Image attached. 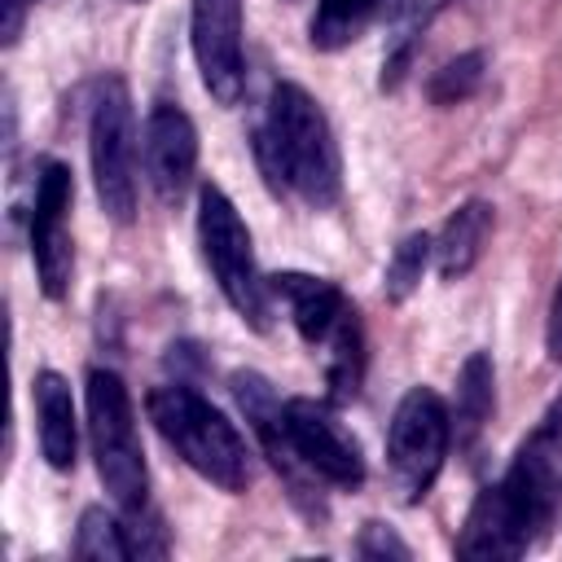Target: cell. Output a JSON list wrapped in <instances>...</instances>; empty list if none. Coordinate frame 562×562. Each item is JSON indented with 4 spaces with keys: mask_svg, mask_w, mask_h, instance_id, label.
Here are the masks:
<instances>
[{
    "mask_svg": "<svg viewBox=\"0 0 562 562\" xmlns=\"http://www.w3.org/2000/svg\"><path fill=\"white\" fill-rule=\"evenodd\" d=\"M321 360H325L329 404H351L360 395V382H364V329H360L356 307H347V316L321 342Z\"/></svg>",
    "mask_w": 562,
    "mask_h": 562,
    "instance_id": "cell-18",
    "label": "cell"
},
{
    "mask_svg": "<svg viewBox=\"0 0 562 562\" xmlns=\"http://www.w3.org/2000/svg\"><path fill=\"white\" fill-rule=\"evenodd\" d=\"M88 158H92V184L97 202L114 224H132L136 215V114L127 83L119 75H105L92 97L88 114Z\"/></svg>",
    "mask_w": 562,
    "mask_h": 562,
    "instance_id": "cell-5",
    "label": "cell"
},
{
    "mask_svg": "<svg viewBox=\"0 0 562 562\" xmlns=\"http://www.w3.org/2000/svg\"><path fill=\"white\" fill-rule=\"evenodd\" d=\"M255 158L272 189H290L316 211L338 202L342 162L334 132L325 110L299 83H277L268 92V114L255 127Z\"/></svg>",
    "mask_w": 562,
    "mask_h": 562,
    "instance_id": "cell-1",
    "label": "cell"
},
{
    "mask_svg": "<svg viewBox=\"0 0 562 562\" xmlns=\"http://www.w3.org/2000/svg\"><path fill=\"white\" fill-rule=\"evenodd\" d=\"M487 233H492V206H487L483 198L461 202V206L443 220V228H439V237H435V268H439V277H443V281L465 277V272L479 263Z\"/></svg>",
    "mask_w": 562,
    "mask_h": 562,
    "instance_id": "cell-15",
    "label": "cell"
},
{
    "mask_svg": "<svg viewBox=\"0 0 562 562\" xmlns=\"http://www.w3.org/2000/svg\"><path fill=\"white\" fill-rule=\"evenodd\" d=\"M452 443V413L430 386H408L386 426V479L391 492L413 505L430 492Z\"/></svg>",
    "mask_w": 562,
    "mask_h": 562,
    "instance_id": "cell-6",
    "label": "cell"
},
{
    "mask_svg": "<svg viewBox=\"0 0 562 562\" xmlns=\"http://www.w3.org/2000/svg\"><path fill=\"white\" fill-rule=\"evenodd\" d=\"M70 198H75L70 167L57 158H44L35 176V206H31V255H35L40 290L48 299H66L70 272H75V241L66 228Z\"/></svg>",
    "mask_w": 562,
    "mask_h": 562,
    "instance_id": "cell-8",
    "label": "cell"
},
{
    "mask_svg": "<svg viewBox=\"0 0 562 562\" xmlns=\"http://www.w3.org/2000/svg\"><path fill=\"white\" fill-rule=\"evenodd\" d=\"M356 553L369 558V562H386V558L408 562V558H413V549H408L391 527H382V522H364V531H360V540H356Z\"/></svg>",
    "mask_w": 562,
    "mask_h": 562,
    "instance_id": "cell-23",
    "label": "cell"
},
{
    "mask_svg": "<svg viewBox=\"0 0 562 562\" xmlns=\"http://www.w3.org/2000/svg\"><path fill=\"white\" fill-rule=\"evenodd\" d=\"M483 66H487V57H483L479 48H474V53H461V57H452V61H443V66L430 75L426 97H430L435 105H461L465 97L479 92Z\"/></svg>",
    "mask_w": 562,
    "mask_h": 562,
    "instance_id": "cell-22",
    "label": "cell"
},
{
    "mask_svg": "<svg viewBox=\"0 0 562 562\" xmlns=\"http://www.w3.org/2000/svg\"><path fill=\"white\" fill-rule=\"evenodd\" d=\"M198 241H202V259L220 285V294L228 299V307L250 325V329H268V277H259L255 250H250V233L237 215V206L228 202L224 189L202 184L198 193Z\"/></svg>",
    "mask_w": 562,
    "mask_h": 562,
    "instance_id": "cell-4",
    "label": "cell"
},
{
    "mask_svg": "<svg viewBox=\"0 0 562 562\" xmlns=\"http://www.w3.org/2000/svg\"><path fill=\"white\" fill-rule=\"evenodd\" d=\"M435 255V237L430 233H408L395 250H391V259H386V281H382V290H386V299L391 303H404L417 285H422V272H426V259Z\"/></svg>",
    "mask_w": 562,
    "mask_h": 562,
    "instance_id": "cell-21",
    "label": "cell"
},
{
    "mask_svg": "<svg viewBox=\"0 0 562 562\" xmlns=\"http://www.w3.org/2000/svg\"><path fill=\"white\" fill-rule=\"evenodd\" d=\"M285 426H290L294 448L303 452V461L325 483L347 487V492H356L364 483V452H360L356 435L338 422L329 400H307V395L285 400Z\"/></svg>",
    "mask_w": 562,
    "mask_h": 562,
    "instance_id": "cell-9",
    "label": "cell"
},
{
    "mask_svg": "<svg viewBox=\"0 0 562 562\" xmlns=\"http://www.w3.org/2000/svg\"><path fill=\"white\" fill-rule=\"evenodd\" d=\"M193 57L202 70V88L220 105H237L246 88V53H241V0H193Z\"/></svg>",
    "mask_w": 562,
    "mask_h": 562,
    "instance_id": "cell-10",
    "label": "cell"
},
{
    "mask_svg": "<svg viewBox=\"0 0 562 562\" xmlns=\"http://www.w3.org/2000/svg\"><path fill=\"white\" fill-rule=\"evenodd\" d=\"M531 544L536 536L527 531L505 483H492L474 496L465 514V527L457 536V558H522Z\"/></svg>",
    "mask_w": 562,
    "mask_h": 562,
    "instance_id": "cell-12",
    "label": "cell"
},
{
    "mask_svg": "<svg viewBox=\"0 0 562 562\" xmlns=\"http://www.w3.org/2000/svg\"><path fill=\"white\" fill-rule=\"evenodd\" d=\"M75 558H97V562H119V558H136L132 553V536L127 522H119L114 514H105L101 505H88L70 544Z\"/></svg>",
    "mask_w": 562,
    "mask_h": 562,
    "instance_id": "cell-20",
    "label": "cell"
},
{
    "mask_svg": "<svg viewBox=\"0 0 562 562\" xmlns=\"http://www.w3.org/2000/svg\"><path fill=\"white\" fill-rule=\"evenodd\" d=\"M88 439L97 457V474L123 518H136L149 509V470L145 452L136 439V417H132V395L114 369H88Z\"/></svg>",
    "mask_w": 562,
    "mask_h": 562,
    "instance_id": "cell-3",
    "label": "cell"
},
{
    "mask_svg": "<svg viewBox=\"0 0 562 562\" xmlns=\"http://www.w3.org/2000/svg\"><path fill=\"white\" fill-rule=\"evenodd\" d=\"M198 171V132L193 119L171 105V101H154L149 119H145V176L158 193L162 206H176Z\"/></svg>",
    "mask_w": 562,
    "mask_h": 562,
    "instance_id": "cell-11",
    "label": "cell"
},
{
    "mask_svg": "<svg viewBox=\"0 0 562 562\" xmlns=\"http://www.w3.org/2000/svg\"><path fill=\"white\" fill-rule=\"evenodd\" d=\"M145 408H149V422L158 426V435L176 448V457L189 470H198L206 483H215L224 492H241L250 483L246 439L193 386H184V382L154 386L149 400H145Z\"/></svg>",
    "mask_w": 562,
    "mask_h": 562,
    "instance_id": "cell-2",
    "label": "cell"
},
{
    "mask_svg": "<svg viewBox=\"0 0 562 562\" xmlns=\"http://www.w3.org/2000/svg\"><path fill=\"white\" fill-rule=\"evenodd\" d=\"M492 404H496V373H492V356L487 351H470L461 373H457V408H452V439L457 448H474L492 422Z\"/></svg>",
    "mask_w": 562,
    "mask_h": 562,
    "instance_id": "cell-17",
    "label": "cell"
},
{
    "mask_svg": "<svg viewBox=\"0 0 562 562\" xmlns=\"http://www.w3.org/2000/svg\"><path fill=\"white\" fill-rule=\"evenodd\" d=\"M233 400H237V408L246 413V426L255 430L263 457H268L272 470L281 474V483H285L294 509H299L303 518L321 522V518H325V496L316 492V479H321V474H316V470L303 461V452L294 448V435H290V426H285V404L277 400L272 382H268L263 373H255V369H237V373H233Z\"/></svg>",
    "mask_w": 562,
    "mask_h": 562,
    "instance_id": "cell-7",
    "label": "cell"
},
{
    "mask_svg": "<svg viewBox=\"0 0 562 562\" xmlns=\"http://www.w3.org/2000/svg\"><path fill=\"white\" fill-rule=\"evenodd\" d=\"M452 0H391L386 4V53H382V88H400V79L413 66V53L426 35V26L448 9Z\"/></svg>",
    "mask_w": 562,
    "mask_h": 562,
    "instance_id": "cell-16",
    "label": "cell"
},
{
    "mask_svg": "<svg viewBox=\"0 0 562 562\" xmlns=\"http://www.w3.org/2000/svg\"><path fill=\"white\" fill-rule=\"evenodd\" d=\"M268 290H272V299L285 303V312L307 347H321L351 307L334 281L307 277V272H277V277H268Z\"/></svg>",
    "mask_w": 562,
    "mask_h": 562,
    "instance_id": "cell-13",
    "label": "cell"
},
{
    "mask_svg": "<svg viewBox=\"0 0 562 562\" xmlns=\"http://www.w3.org/2000/svg\"><path fill=\"white\" fill-rule=\"evenodd\" d=\"M35 422H40V452L53 470H75L79 452V422H75V395L70 382L57 369H40L31 382Z\"/></svg>",
    "mask_w": 562,
    "mask_h": 562,
    "instance_id": "cell-14",
    "label": "cell"
},
{
    "mask_svg": "<svg viewBox=\"0 0 562 562\" xmlns=\"http://www.w3.org/2000/svg\"><path fill=\"white\" fill-rule=\"evenodd\" d=\"M544 338H549V356L562 360V281H558V290H553V307H549V329H544Z\"/></svg>",
    "mask_w": 562,
    "mask_h": 562,
    "instance_id": "cell-24",
    "label": "cell"
},
{
    "mask_svg": "<svg viewBox=\"0 0 562 562\" xmlns=\"http://www.w3.org/2000/svg\"><path fill=\"white\" fill-rule=\"evenodd\" d=\"M382 0H316V13H312V44L334 53L342 44H351L369 18L378 13Z\"/></svg>",
    "mask_w": 562,
    "mask_h": 562,
    "instance_id": "cell-19",
    "label": "cell"
},
{
    "mask_svg": "<svg viewBox=\"0 0 562 562\" xmlns=\"http://www.w3.org/2000/svg\"><path fill=\"white\" fill-rule=\"evenodd\" d=\"M22 13H26V0H4V44L22 35Z\"/></svg>",
    "mask_w": 562,
    "mask_h": 562,
    "instance_id": "cell-25",
    "label": "cell"
}]
</instances>
